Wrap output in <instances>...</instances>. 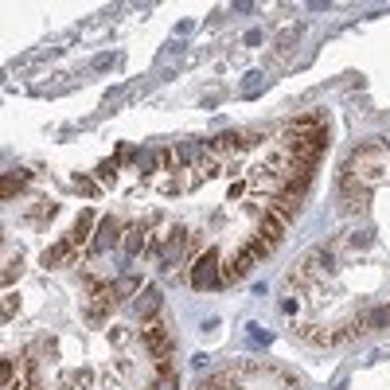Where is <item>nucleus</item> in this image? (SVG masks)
Here are the masks:
<instances>
[{"mask_svg": "<svg viewBox=\"0 0 390 390\" xmlns=\"http://www.w3.org/2000/svg\"><path fill=\"white\" fill-rule=\"evenodd\" d=\"M301 35H304V24H292V28H285V32L277 35V39H273V51H277V55L292 51V47H297V39H301Z\"/></svg>", "mask_w": 390, "mask_h": 390, "instance_id": "1", "label": "nucleus"}, {"mask_svg": "<svg viewBox=\"0 0 390 390\" xmlns=\"http://www.w3.org/2000/svg\"><path fill=\"white\" fill-rule=\"evenodd\" d=\"M152 390H180V382H176V375H156V387Z\"/></svg>", "mask_w": 390, "mask_h": 390, "instance_id": "2", "label": "nucleus"}]
</instances>
